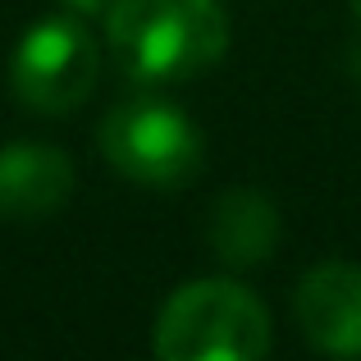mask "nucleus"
<instances>
[{"label": "nucleus", "mask_w": 361, "mask_h": 361, "mask_svg": "<svg viewBox=\"0 0 361 361\" xmlns=\"http://www.w3.org/2000/svg\"><path fill=\"white\" fill-rule=\"evenodd\" d=\"M211 252L233 270L270 261L274 243H279V206L256 188H229L211 211Z\"/></svg>", "instance_id": "nucleus-7"}, {"label": "nucleus", "mask_w": 361, "mask_h": 361, "mask_svg": "<svg viewBox=\"0 0 361 361\" xmlns=\"http://www.w3.org/2000/svg\"><path fill=\"white\" fill-rule=\"evenodd\" d=\"M348 5H353V14H357V18H361V0H348Z\"/></svg>", "instance_id": "nucleus-9"}, {"label": "nucleus", "mask_w": 361, "mask_h": 361, "mask_svg": "<svg viewBox=\"0 0 361 361\" xmlns=\"http://www.w3.org/2000/svg\"><path fill=\"white\" fill-rule=\"evenodd\" d=\"M73 197V160L46 142L0 147V220L37 224L51 220Z\"/></svg>", "instance_id": "nucleus-6"}, {"label": "nucleus", "mask_w": 361, "mask_h": 361, "mask_svg": "<svg viewBox=\"0 0 361 361\" xmlns=\"http://www.w3.org/2000/svg\"><path fill=\"white\" fill-rule=\"evenodd\" d=\"M293 316L316 353L361 357V265L325 261L307 270L293 293Z\"/></svg>", "instance_id": "nucleus-5"}, {"label": "nucleus", "mask_w": 361, "mask_h": 361, "mask_svg": "<svg viewBox=\"0 0 361 361\" xmlns=\"http://www.w3.org/2000/svg\"><path fill=\"white\" fill-rule=\"evenodd\" d=\"M151 348L160 361H261L270 311L238 279H192L160 307Z\"/></svg>", "instance_id": "nucleus-2"}, {"label": "nucleus", "mask_w": 361, "mask_h": 361, "mask_svg": "<svg viewBox=\"0 0 361 361\" xmlns=\"http://www.w3.org/2000/svg\"><path fill=\"white\" fill-rule=\"evenodd\" d=\"M101 156L115 165L128 183L174 192L188 188L202 174L206 160V137L174 101L160 97H133L119 101L97 128Z\"/></svg>", "instance_id": "nucleus-3"}, {"label": "nucleus", "mask_w": 361, "mask_h": 361, "mask_svg": "<svg viewBox=\"0 0 361 361\" xmlns=\"http://www.w3.org/2000/svg\"><path fill=\"white\" fill-rule=\"evenodd\" d=\"M115 5V0H64V9L78 18H106V9Z\"/></svg>", "instance_id": "nucleus-8"}, {"label": "nucleus", "mask_w": 361, "mask_h": 361, "mask_svg": "<svg viewBox=\"0 0 361 361\" xmlns=\"http://www.w3.org/2000/svg\"><path fill=\"white\" fill-rule=\"evenodd\" d=\"M106 46L137 82H188L224 60L229 14L220 0H115Z\"/></svg>", "instance_id": "nucleus-1"}, {"label": "nucleus", "mask_w": 361, "mask_h": 361, "mask_svg": "<svg viewBox=\"0 0 361 361\" xmlns=\"http://www.w3.org/2000/svg\"><path fill=\"white\" fill-rule=\"evenodd\" d=\"M101 55L78 14L42 18L23 32L9 60V87L37 115H73L97 92Z\"/></svg>", "instance_id": "nucleus-4"}]
</instances>
